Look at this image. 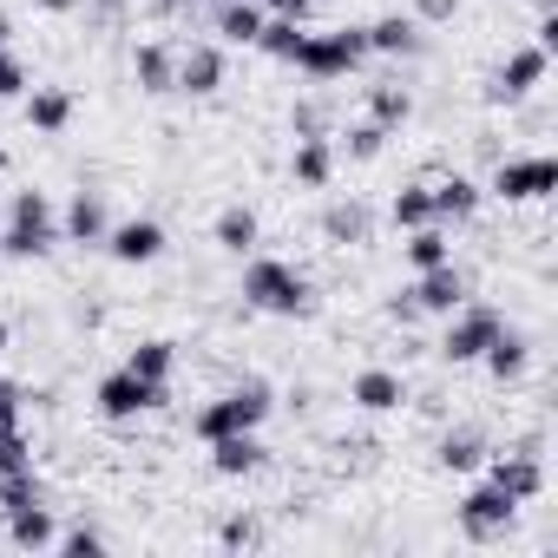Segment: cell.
Wrapping results in <instances>:
<instances>
[{
    "instance_id": "21",
    "label": "cell",
    "mask_w": 558,
    "mask_h": 558,
    "mask_svg": "<svg viewBox=\"0 0 558 558\" xmlns=\"http://www.w3.org/2000/svg\"><path fill=\"white\" fill-rule=\"evenodd\" d=\"M171 73H178V53H171L165 40L132 47V80H138V93H171Z\"/></svg>"
},
{
    "instance_id": "31",
    "label": "cell",
    "mask_w": 558,
    "mask_h": 558,
    "mask_svg": "<svg viewBox=\"0 0 558 558\" xmlns=\"http://www.w3.org/2000/svg\"><path fill=\"white\" fill-rule=\"evenodd\" d=\"M388 217H395V230H421V223H434V197H427V184H401L395 204H388Z\"/></svg>"
},
{
    "instance_id": "38",
    "label": "cell",
    "mask_w": 558,
    "mask_h": 558,
    "mask_svg": "<svg viewBox=\"0 0 558 558\" xmlns=\"http://www.w3.org/2000/svg\"><path fill=\"white\" fill-rule=\"evenodd\" d=\"M453 8H460V0H414V21L421 27H440V21H453Z\"/></svg>"
},
{
    "instance_id": "20",
    "label": "cell",
    "mask_w": 558,
    "mask_h": 558,
    "mask_svg": "<svg viewBox=\"0 0 558 558\" xmlns=\"http://www.w3.org/2000/svg\"><path fill=\"white\" fill-rule=\"evenodd\" d=\"M210 236H217V250L250 256V250H256V236H263V223H256V210H250V204H223V210H217V223H210Z\"/></svg>"
},
{
    "instance_id": "4",
    "label": "cell",
    "mask_w": 558,
    "mask_h": 558,
    "mask_svg": "<svg viewBox=\"0 0 558 558\" xmlns=\"http://www.w3.org/2000/svg\"><path fill=\"white\" fill-rule=\"evenodd\" d=\"M368 60V34L362 27H323V34H303V47H296V73H310V80H342V73H355Z\"/></svg>"
},
{
    "instance_id": "7",
    "label": "cell",
    "mask_w": 558,
    "mask_h": 558,
    "mask_svg": "<svg viewBox=\"0 0 558 558\" xmlns=\"http://www.w3.org/2000/svg\"><path fill=\"white\" fill-rule=\"evenodd\" d=\"M158 401H165V388L145 381V375H132V368H112V375L93 388V408H99L106 421H138V414H151Z\"/></svg>"
},
{
    "instance_id": "25",
    "label": "cell",
    "mask_w": 558,
    "mask_h": 558,
    "mask_svg": "<svg viewBox=\"0 0 558 558\" xmlns=\"http://www.w3.org/2000/svg\"><path fill=\"white\" fill-rule=\"evenodd\" d=\"M8 545H21V551H47V545H53V512H47V499L8 512Z\"/></svg>"
},
{
    "instance_id": "36",
    "label": "cell",
    "mask_w": 558,
    "mask_h": 558,
    "mask_svg": "<svg viewBox=\"0 0 558 558\" xmlns=\"http://www.w3.org/2000/svg\"><path fill=\"white\" fill-rule=\"evenodd\" d=\"M381 145H388V132H381V125H375V119H368V125H355V132H349V158H381Z\"/></svg>"
},
{
    "instance_id": "15",
    "label": "cell",
    "mask_w": 558,
    "mask_h": 558,
    "mask_svg": "<svg viewBox=\"0 0 558 558\" xmlns=\"http://www.w3.org/2000/svg\"><path fill=\"white\" fill-rule=\"evenodd\" d=\"M486 480H493V486H506L519 506L545 493V466H538V453H506V460H493V466H486Z\"/></svg>"
},
{
    "instance_id": "13",
    "label": "cell",
    "mask_w": 558,
    "mask_h": 558,
    "mask_svg": "<svg viewBox=\"0 0 558 558\" xmlns=\"http://www.w3.org/2000/svg\"><path fill=\"white\" fill-rule=\"evenodd\" d=\"M349 401H355L362 414H395V408L408 401V381H401L395 368H362V375L349 381Z\"/></svg>"
},
{
    "instance_id": "24",
    "label": "cell",
    "mask_w": 558,
    "mask_h": 558,
    "mask_svg": "<svg viewBox=\"0 0 558 558\" xmlns=\"http://www.w3.org/2000/svg\"><path fill=\"white\" fill-rule=\"evenodd\" d=\"M401 256H408V269L421 276V269H440V263H453V243H447V230H440V223H421V230H408Z\"/></svg>"
},
{
    "instance_id": "1",
    "label": "cell",
    "mask_w": 558,
    "mask_h": 558,
    "mask_svg": "<svg viewBox=\"0 0 558 558\" xmlns=\"http://www.w3.org/2000/svg\"><path fill=\"white\" fill-rule=\"evenodd\" d=\"M243 303L256 316H303L310 310V276L290 256H250L243 263Z\"/></svg>"
},
{
    "instance_id": "43",
    "label": "cell",
    "mask_w": 558,
    "mask_h": 558,
    "mask_svg": "<svg viewBox=\"0 0 558 558\" xmlns=\"http://www.w3.org/2000/svg\"><path fill=\"white\" fill-rule=\"evenodd\" d=\"M0 349H8V323H0Z\"/></svg>"
},
{
    "instance_id": "42",
    "label": "cell",
    "mask_w": 558,
    "mask_h": 558,
    "mask_svg": "<svg viewBox=\"0 0 558 558\" xmlns=\"http://www.w3.org/2000/svg\"><path fill=\"white\" fill-rule=\"evenodd\" d=\"M34 8H40V14H80L86 0H34Z\"/></svg>"
},
{
    "instance_id": "5",
    "label": "cell",
    "mask_w": 558,
    "mask_h": 558,
    "mask_svg": "<svg viewBox=\"0 0 558 558\" xmlns=\"http://www.w3.org/2000/svg\"><path fill=\"white\" fill-rule=\"evenodd\" d=\"M486 191H493V197H506V204H545V197L558 191V158H545V151H525V158H499Z\"/></svg>"
},
{
    "instance_id": "19",
    "label": "cell",
    "mask_w": 558,
    "mask_h": 558,
    "mask_svg": "<svg viewBox=\"0 0 558 558\" xmlns=\"http://www.w3.org/2000/svg\"><path fill=\"white\" fill-rule=\"evenodd\" d=\"M290 178H296L303 191H323V184L336 178V145H329V138H296V151H290Z\"/></svg>"
},
{
    "instance_id": "29",
    "label": "cell",
    "mask_w": 558,
    "mask_h": 558,
    "mask_svg": "<svg viewBox=\"0 0 558 558\" xmlns=\"http://www.w3.org/2000/svg\"><path fill=\"white\" fill-rule=\"evenodd\" d=\"M323 236L329 243H368V210L349 197V204H329L323 210Z\"/></svg>"
},
{
    "instance_id": "22",
    "label": "cell",
    "mask_w": 558,
    "mask_h": 558,
    "mask_svg": "<svg viewBox=\"0 0 558 558\" xmlns=\"http://www.w3.org/2000/svg\"><path fill=\"white\" fill-rule=\"evenodd\" d=\"M263 466V447H256V434H223V440H210V473H223V480H243V473H256Z\"/></svg>"
},
{
    "instance_id": "11",
    "label": "cell",
    "mask_w": 558,
    "mask_h": 558,
    "mask_svg": "<svg viewBox=\"0 0 558 558\" xmlns=\"http://www.w3.org/2000/svg\"><path fill=\"white\" fill-rule=\"evenodd\" d=\"M106 250H112V263H158L165 256V223L158 217H119L106 230Z\"/></svg>"
},
{
    "instance_id": "17",
    "label": "cell",
    "mask_w": 558,
    "mask_h": 558,
    "mask_svg": "<svg viewBox=\"0 0 558 558\" xmlns=\"http://www.w3.org/2000/svg\"><path fill=\"white\" fill-rule=\"evenodd\" d=\"M427 197H434V223H466V217L480 210V197H486V191H480L473 178H460V171H453V178L427 184Z\"/></svg>"
},
{
    "instance_id": "10",
    "label": "cell",
    "mask_w": 558,
    "mask_h": 558,
    "mask_svg": "<svg viewBox=\"0 0 558 558\" xmlns=\"http://www.w3.org/2000/svg\"><path fill=\"white\" fill-rule=\"evenodd\" d=\"M223 47H210V40H197V47H184L178 53V73H171V93H191V99H210L217 86H223Z\"/></svg>"
},
{
    "instance_id": "2",
    "label": "cell",
    "mask_w": 558,
    "mask_h": 558,
    "mask_svg": "<svg viewBox=\"0 0 558 558\" xmlns=\"http://www.w3.org/2000/svg\"><path fill=\"white\" fill-rule=\"evenodd\" d=\"M269 408H276V401H269V381H256V375H250V381L223 388L217 401H204V408H197V421H191V434H197L204 447H210V440H223V434H256V427L269 421Z\"/></svg>"
},
{
    "instance_id": "37",
    "label": "cell",
    "mask_w": 558,
    "mask_h": 558,
    "mask_svg": "<svg viewBox=\"0 0 558 558\" xmlns=\"http://www.w3.org/2000/svg\"><path fill=\"white\" fill-rule=\"evenodd\" d=\"M60 551H73V558H93V551H106V538H99L93 525H73V532L60 538Z\"/></svg>"
},
{
    "instance_id": "14",
    "label": "cell",
    "mask_w": 558,
    "mask_h": 558,
    "mask_svg": "<svg viewBox=\"0 0 558 558\" xmlns=\"http://www.w3.org/2000/svg\"><path fill=\"white\" fill-rule=\"evenodd\" d=\"M263 21H269L263 0H217V40L223 47H256Z\"/></svg>"
},
{
    "instance_id": "12",
    "label": "cell",
    "mask_w": 558,
    "mask_h": 558,
    "mask_svg": "<svg viewBox=\"0 0 558 558\" xmlns=\"http://www.w3.org/2000/svg\"><path fill=\"white\" fill-rule=\"evenodd\" d=\"M408 303H414L421 316H447V310H460V303H466V276H460L453 263L421 269V276H414V290H408Z\"/></svg>"
},
{
    "instance_id": "9",
    "label": "cell",
    "mask_w": 558,
    "mask_h": 558,
    "mask_svg": "<svg viewBox=\"0 0 558 558\" xmlns=\"http://www.w3.org/2000/svg\"><path fill=\"white\" fill-rule=\"evenodd\" d=\"M512 512H519V499H512L506 486H493V480H480V486H473V493L460 499V532L486 545V538H499V532L512 525Z\"/></svg>"
},
{
    "instance_id": "26",
    "label": "cell",
    "mask_w": 558,
    "mask_h": 558,
    "mask_svg": "<svg viewBox=\"0 0 558 558\" xmlns=\"http://www.w3.org/2000/svg\"><path fill=\"white\" fill-rule=\"evenodd\" d=\"M303 34H310V21H263V34H256V53H269L276 66H290L296 60V47H303Z\"/></svg>"
},
{
    "instance_id": "16",
    "label": "cell",
    "mask_w": 558,
    "mask_h": 558,
    "mask_svg": "<svg viewBox=\"0 0 558 558\" xmlns=\"http://www.w3.org/2000/svg\"><path fill=\"white\" fill-rule=\"evenodd\" d=\"M362 34H368V53H388V60H414L421 53V21L414 14H388V21H375Z\"/></svg>"
},
{
    "instance_id": "41",
    "label": "cell",
    "mask_w": 558,
    "mask_h": 558,
    "mask_svg": "<svg viewBox=\"0 0 558 558\" xmlns=\"http://www.w3.org/2000/svg\"><path fill=\"white\" fill-rule=\"evenodd\" d=\"M223 545H256V525H250V519H230V525H223Z\"/></svg>"
},
{
    "instance_id": "39",
    "label": "cell",
    "mask_w": 558,
    "mask_h": 558,
    "mask_svg": "<svg viewBox=\"0 0 558 558\" xmlns=\"http://www.w3.org/2000/svg\"><path fill=\"white\" fill-rule=\"evenodd\" d=\"M0 427H27V421H21V388H14V381H0Z\"/></svg>"
},
{
    "instance_id": "33",
    "label": "cell",
    "mask_w": 558,
    "mask_h": 558,
    "mask_svg": "<svg viewBox=\"0 0 558 558\" xmlns=\"http://www.w3.org/2000/svg\"><path fill=\"white\" fill-rule=\"evenodd\" d=\"M40 499H47V486H40V473H34V466L0 473V512H21V506H40Z\"/></svg>"
},
{
    "instance_id": "40",
    "label": "cell",
    "mask_w": 558,
    "mask_h": 558,
    "mask_svg": "<svg viewBox=\"0 0 558 558\" xmlns=\"http://www.w3.org/2000/svg\"><path fill=\"white\" fill-rule=\"evenodd\" d=\"M263 8H269L276 21H310V14H316V0H263Z\"/></svg>"
},
{
    "instance_id": "6",
    "label": "cell",
    "mask_w": 558,
    "mask_h": 558,
    "mask_svg": "<svg viewBox=\"0 0 558 558\" xmlns=\"http://www.w3.org/2000/svg\"><path fill=\"white\" fill-rule=\"evenodd\" d=\"M506 329V316L493 310V303H460V310H447V336H440V355L460 368V362H480L486 355V342Z\"/></svg>"
},
{
    "instance_id": "32",
    "label": "cell",
    "mask_w": 558,
    "mask_h": 558,
    "mask_svg": "<svg viewBox=\"0 0 558 558\" xmlns=\"http://www.w3.org/2000/svg\"><path fill=\"white\" fill-rule=\"evenodd\" d=\"M408 112H414V93L408 86H375L368 93V119L388 132V125H408Z\"/></svg>"
},
{
    "instance_id": "23",
    "label": "cell",
    "mask_w": 558,
    "mask_h": 558,
    "mask_svg": "<svg viewBox=\"0 0 558 558\" xmlns=\"http://www.w3.org/2000/svg\"><path fill=\"white\" fill-rule=\"evenodd\" d=\"M27 125L34 132H66L73 125V93L66 86H34L27 93Z\"/></svg>"
},
{
    "instance_id": "28",
    "label": "cell",
    "mask_w": 558,
    "mask_h": 558,
    "mask_svg": "<svg viewBox=\"0 0 558 558\" xmlns=\"http://www.w3.org/2000/svg\"><path fill=\"white\" fill-rule=\"evenodd\" d=\"M434 460H440L447 473H473V466L486 460V440H480L473 427H460V434H440V447H434Z\"/></svg>"
},
{
    "instance_id": "18",
    "label": "cell",
    "mask_w": 558,
    "mask_h": 558,
    "mask_svg": "<svg viewBox=\"0 0 558 558\" xmlns=\"http://www.w3.org/2000/svg\"><path fill=\"white\" fill-rule=\"evenodd\" d=\"M60 230H66L73 243H106V230H112V217H106V197H99V191H73V204H66Z\"/></svg>"
},
{
    "instance_id": "44",
    "label": "cell",
    "mask_w": 558,
    "mask_h": 558,
    "mask_svg": "<svg viewBox=\"0 0 558 558\" xmlns=\"http://www.w3.org/2000/svg\"><path fill=\"white\" fill-rule=\"evenodd\" d=\"M0 40H8V21H0Z\"/></svg>"
},
{
    "instance_id": "3",
    "label": "cell",
    "mask_w": 558,
    "mask_h": 558,
    "mask_svg": "<svg viewBox=\"0 0 558 558\" xmlns=\"http://www.w3.org/2000/svg\"><path fill=\"white\" fill-rule=\"evenodd\" d=\"M60 243V217H53V204H47V191H14V204H8V230H0V250L8 256H47Z\"/></svg>"
},
{
    "instance_id": "35",
    "label": "cell",
    "mask_w": 558,
    "mask_h": 558,
    "mask_svg": "<svg viewBox=\"0 0 558 558\" xmlns=\"http://www.w3.org/2000/svg\"><path fill=\"white\" fill-rule=\"evenodd\" d=\"M21 93H27V66H21V53L0 47V99H21Z\"/></svg>"
},
{
    "instance_id": "34",
    "label": "cell",
    "mask_w": 558,
    "mask_h": 558,
    "mask_svg": "<svg viewBox=\"0 0 558 558\" xmlns=\"http://www.w3.org/2000/svg\"><path fill=\"white\" fill-rule=\"evenodd\" d=\"M21 466H34V440H27V427H0V473H21Z\"/></svg>"
},
{
    "instance_id": "27",
    "label": "cell",
    "mask_w": 558,
    "mask_h": 558,
    "mask_svg": "<svg viewBox=\"0 0 558 558\" xmlns=\"http://www.w3.org/2000/svg\"><path fill=\"white\" fill-rule=\"evenodd\" d=\"M480 362H486V375H493V381H519V375H525V336L499 329V336L486 342V355H480Z\"/></svg>"
},
{
    "instance_id": "30",
    "label": "cell",
    "mask_w": 558,
    "mask_h": 558,
    "mask_svg": "<svg viewBox=\"0 0 558 558\" xmlns=\"http://www.w3.org/2000/svg\"><path fill=\"white\" fill-rule=\"evenodd\" d=\"M125 368H132V375H145V381H158V388H165V381H171V368H178V349H171V342H158V336H151V342H138V349H132V355H125Z\"/></svg>"
},
{
    "instance_id": "8",
    "label": "cell",
    "mask_w": 558,
    "mask_h": 558,
    "mask_svg": "<svg viewBox=\"0 0 558 558\" xmlns=\"http://www.w3.org/2000/svg\"><path fill=\"white\" fill-rule=\"evenodd\" d=\"M545 73H551V53L532 40V47H512L506 60H499V73H493V86H486V99L493 106H519L532 86H545Z\"/></svg>"
}]
</instances>
